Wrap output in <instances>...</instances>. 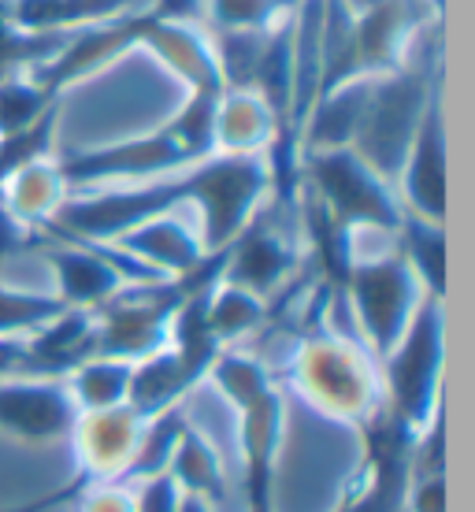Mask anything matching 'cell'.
I'll return each instance as SVG.
<instances>
[{
    "instance_id": "1",
    "label": "cell",
    "mask_w": 475,
    "mask_h": 512,
    "mask_svg": "<svg viewBox=\"0 0 475 512\" xmlns=\"http://www.w3.org/2000/svg\"><path fill=\"white\" fill-rule=\"evenodd\" d=\"M286 386L316 416L346 423L353 431L383 405L379 360L353 334L334 327H320L297 342L286 364Z\"/></svg>"
},
{
    "instance_id": "30",
    "label": "cell",
    "mask_w": 475,
    "mask_h": 512,
    "mask_svg": "<svg viewBox=\"0 0 475 512\" xmlns=\"http://www.w3.org/2000/svg\"><path fill=\"white\" fill-rule=\"evenodd\" d=\"M64 101V97H56L41 86L38 78L23 71V75H8L0 78V138H8L15 130L30 127V123H38L49 108Z\"/></svg>"
},
{
    "instance_id": "24",
    "label": "cell",
    "mask_w": 475,
    "mask_h": 512,
    "mask_svg": "<svg viewBox=\"0 0 475 512\" xmlns=\"http://www.w3.org/2000/svg\"><path fill=\"white\" fill-rule=\"evenodd\" d=\"M130 375H134V360L93 353V357H86L82 364H75L64 375V386L78 412H101V409L127 405Z\"/></svg>"
},
{
    "instance_id": "33",
    "label": "cell",
    "mask_w": 475,
    "mask_h": 512,
    "mask_svg": "<svg viewBox=\"0 0 475 512\" xmlns=\"http://www.w3.org/2000/svg\"><path fill=\"white\" fill-rule=\"evenodd\" d=\"M401 512H450L446 472H412Z\"/></svg>"
},
{
    "instance_id": "20",
    "label": "cell",
    "mask_w": 475,
    "mask_h": 512,
    "mask_svg": "<svg viewBox=\"0 0 475 512\" xmlns=\"http://www.w3.org/2000/svg\"><path fill=\"white\" fill-rule=\"evenodd\" d=\"M26 342V357H30V375H49V379H64L75 364L97 353V327H93V312L86 308H64L56 320H49L41 331H34Z\"/></svg>"
},
{
    "instance_id": "25",
    "label": "cell",
    "mask_w": 475,
    "mask_h": 512,
    "mask_svg": "<svg viewBox=\"0 0 475 512\" xmlns=\"http://www.w3.org/2000/svg\"><path fill=\"white\" fill-rule=\"evenodd\" d=\"M271 305L264 297L249 294L242 286H231V282L219 279L212 290H208V331L219 346H242L245 338H253L257 331L268 327Z\"/></svg>"
},
{
    "instance_id": "6",
    "label": "cell",
    "mask_w": 475,
    "mask_h": 512,
    "mask_svg": "<svg viewBox=\"0 0 475 512\" xmlns=\"http://www.w3.org/2000/svg\"><path fill=\"white\" fill-rule=\"evenodd\" d=\"M338 297L346 301L353 316V338L379 360L405 334L427 294L420 290L409 264L398 256V249H383V253L353 260Z\"/></svg>"
},
{
    "instance_id": "5",
    "label": "cell",
    "mask_w": 475,
    "mask_h": 512,
    "mask_svg": "<svg viewBox=\"0 0 475 512\" xmlns=\"http://www.w3.org/2000/svg\"><path fill=\"white\" fill-rule=\"evenodd\" d=\"M438 97V71L435 67L405 64L390 75L372 78L368 104L360 116L357 138L349 149H357L368 164L394 182L401 160L409 153L416 130L424 123L427 108Z\"/></svg>"
},
{
    "instance_id": "9",
    "label": "cell",
    "mask_w": 475,
    "mask_h": 512,
    "mask_svg": "<svg viewBox=\"0 0 475 512\" xmlns=\"http://www.w3.org/2000/svg\"><path fill=\"white\" fill-rule=\"evenodd\" d=\"M145 8H149V4H145ZM145 8L116 15V19H104V23L82 26V30H71L64 38V45L52 52L38 71H30V75L38 78L49 93L67 97L75 86L104 75L108 67H116L119 60H127L130 52H138V34H142V23H145Z\"/></svg>"
},
{
    "instance_id": "34",
    "label": "cell",
    "mask_w": 475,
    "mask_h": 512,
    "mask_svg": "<svg viewBox=\"0 0 475 512\" xmlns=\"http://www.w3.org/2000/svg\"><path fill=\"white\" fill-rule=\"evenodd\" d=\"M71 512H134V487L130 483H90V487H82Z\"/></svg>"
},
{
    "instance_id": "19",
    "label": "cell",
    "mask_w": 475,
    "mask_h": 512,
    "mask_svg": "<svg viewBox=\"0 0 475 512\" xmlns=\"http://www.w3.org/2000/svg\"><path fill=\"white\" fill-rule=\"evenodd\" d=\"M279 141V119L253 90H223L212 123V153L268 156Z\"/></svg>"
},
{
    "instance_id": "22",
    "label": "cell",
    "mask_w": 475,
    "mask_h": 512,
    "mask_svg": "<svg viewBox=\"0 0 475 512\" xmlns=\"http://www.w3.org/2000/svg\"><path fill=\"white\" fill-rule=\"evenodd\" d=\"M394 249L416 275L420 290L427 297L446 301L450 294V242H446V223L420 219L405 212L394 231Z\"/></svg>"
},
{
    "instance_id": "35",
    "label": "cell",
    "mask_w": 475,
    "mask_h": 512,
    "mask_svg": "<svg viewBox=\"0 0 475 512\" xmlns=\"http://www.w3.org/2000/svg\"><path fill=\"white\" fill-rule=\"evenodd\" d=\"M175 505H179V487L171 483V475L134 483V512H175Z\"/></svg>"
},
{
    "instance_id": "16",
    "label": "cell",
    "mask_w": 475,
    "mask_h": 512,
    "mask_svg": "<svg viewBox=\"0 0 475 512\" xmlns=\"http://www.w3.org/2000/svg\"><path fill=\"white\" fill-rule=\"evenodd\" d=\"M108 245H116L119 253H127L130 260H138L142 268H149L160 279H179L208 256L190 205L145 219Z\"/></svg>"
},
{
    "instance_id": "15",
    "label": "cell",
    "mask_w": 475,
    "mask_h": 512,
    "mask_svg": "<svg viewBox=\"0 0 475 512\" xmlns=\"http://www.w3.org/2000/svg\"><path fill=\"white\" fill-rule=\"evenodd\" d=\"M145 416L116 405V409L101 412H78L75 427H71V449H75V475L90 487V483H119L127 475L134 453L142 446Z\"/></svg>"
},
{
    "instance_id": "7",
    "label": "cell",
    "mask_w": 475,
    "mask_h": 512,
    "mask_svg": "<svg viewBox=\"0 0 475 512\" xmlns=\"http://www.w3.org/2000/svg\"><path fill=\"white\" fill-rule=\"evenodd\" d=\"M38 234H49V242L41 245V260H45L52 279L49 290L67 308L97 312V308L108 305L116 294H123L127 286L160 282V275L142 268L127 253H119L116 245L78 242V238H64V234H52V231H38Z\"/></svg>"
},
{
    "instance_id": "23",
    "label": "cell",
    "mask_w": 475,
    "mask_h": 512,
    "mask_svg": "<svg viewBox=\"0 0 475 512\" xmlns=\"http://www.w3.org/2000/svg\"><path fill=\"white\" fill-rule=\"evenodd\" d=\"M149 0H8L15 26L26 34H71L82 26L138 12Z\"/></svg>"
},
{
    "instance_id": "36",
    "label": "cell",
    "mask_w": 475,
    "mask_h": 512,
    "mask_svg": "<svg viewBox=\"0 0 475 512\" xmlns=\"http://www.w3.org/2000/svg\"><path fill=\"white\" fill-rule=\"evenodd\" d=\"M82 479H67L64 487H56L49 490V494H38V498H30V501H19V505H0V512H52V509H71L75 505V498L82 494Z\"/></svg>"
},
{
    "instance_id": "18",
    "label": "cell",
    "mask_w": 475,
    "mask_h": 512,
    "mask_svg": "<svg viewBox=\"0 0 475 512\" xmlns=\"http://www.w3.org/2000/svg\"><path fill=\"white\" fill-rule=\"evenodd\" d=\"M56 156H45V160L15 167L12 175L0 179V208L30 234L45 231L52 219H56L60 205L67 201V193H71Z\"/></svg>"
},
{
    "instance_id": "14",
    "label": "cell",
    "mask_w": 475,
    "mask_h": 512,
    "mask_svg": "<svg viewBox=\"0 0 475 512\" xmlns=\"http://www.w3.org/2000/svg\"><path fill=\"white\" fill-rule=\"evenodd\" d=\"M394 190L405 212L420 219L446 223L450 216V164H446V116H442V93L427 108L424 123L412 138L409 153L394 175Z\"/></svg>"
},
{
    "instance_id": "38",
    "label": "cell",
    "mask_w": 475,
    "mask_h": 512,
    "mask_svg": "<svg viewBox=\"0 0 475 512\" xmlns=\"http://www.w3.org/2000/svg\"><path fill=\"white\" fill-rule=\"evenodd\" d=\"M67 512H71V509H67Z\"/></svg>"
},
{
    "instance_id": "27",
    "label": "cell",
    "mask_w": 475,
    "mask_h": 512,
    "mask_svg": "<svg viewBox=\"0 0 475 512\" xmlns=\"http://www.w3.org/2000/svg\"><path fill=\"white\" fill-rule=\"evenodd\" d=\"M297 0H205L201 23L227 34H268L283 26Z\"/></svg>"
},
{
    "instance_id": "4",
    "label": "cell",
    "mask_w": 475,
    "mask_h": 512,
    "mask_svg": "<svg viewBox=\"0 0 475 512\" xmlns=\"http://www.w3.org/2000/svg\"><path fill=\"white\" fill-rule=\"evenodd\" d=\"M301 186L349 231H398L405 208L394 182L379 175L357 149L301 153Z\"/></svg>"
},
{
    "instance_id": "11",
    "label": "cell",
    "mask_w": 475,
    "mask_h": 512,
    "mask_svg": "<svg viewBox=\"0 0 475 512\" xmlns=\"http://www.w3.org/2000/svg\"><path fill=\"white\" fill-rule=\"evenodd\" d=\"M138 52H145L156 67H164L182 86V93H223L216 41L201 19H164L153 8H145Z\"/></svg>"
},
{
    "instance_id": "3",
    "label": "cell",
    "mask_w": 475,
    "mask_h": 512,
    "mask_svg": "<svg viewBox=\"0 0 475 512\" xmlns=\"http://www.w3.org/2000/svg\"><path fill=\"white\" fill-rule=\"evenodd\" d=\"M268 201V156L212 153L186 167V205L197 219L205 253H223Z\"/></svg>"
},
{
    "instance_id": "12",
    "label": "cell",
    "mask_w": 475,
    "mask_h": 512,
    "mask_svg": "<svg viewBox=\"0 0 475 512\" xmlns=\"http://www.w3.org/2000/svg\"><path fill=\"white\" fill-rule=\"evenodd\" d=\"M78 409L64 379L49 375H12L0 379V435L23 446L67 442Z\"/></svg>"
},
{
    "instance_id": "13",
    "label": "cell",
    "mask_w": 475,
    "mask_h": 512,
    "mask_svg": "<svg viewBox=\"0 0 475 512\" xmlns=\"http://www.w3.org/2000/svg\"><path fill=\"white\" fill-rule=\"evenodd\" d=\"M286 394L275 386L238 412V453H242V494L245 512H279L275 479L286 442Z\"/></svg>"
},
{
    "instance_id": "37",
    "label": "cell",
    "mask_w": 475,
    "mask_h": 512,
    "mask_svg": "<svg viewBox=\"0 0 475 512\" xmlns=\"http://www.w3.org/2000/svg\"><path fill=\"white\" fill-rule=\"evenodd\" d=\"M175 512H219V509H212L208 501L193 498V494H179V505H175Z\"/></svg>"
},
{
    "instance_id": "17",
    "label": "cell",
    "mask_w": 475,
    "mask_h": 512,
    "mask_svg": "<svg viewBox=\"0 0 475 512\" xmlns=\"http://www.w3.org/2000/svg\"><path fill=\"white\" fill-rule=\"evenodd\" d=\"M205 368L193 364L171 346H160L149 357L134 360V375H130V397L127 405L138 416L153 420L167 409H179L182 401L190 397L193 386L205 383Z\"/></svg>"
},
{
    "instance_id": "21",
    "label": "cell",
    "mask_w": 475,
    "mask_h": 512,
    "mask_svg": "<svg viewBox=\"0 0 475 512\" xmlns=\"http://www.w3.org/2000/svg\"><path fill=\"white\" fill-rule=\"evenodd\" d=\"M164 475H171V483L179 487V494H193V498L208 501L212 509H223V505H227L231 483H227L223 457H219V449L212 446V438H208L205 431H197L190 420L182 427V435H179V442H175V453H171Z\"/></svg>"
},
{
    "instance_id": "10",
    "label": "cell",
    "mask_w": 475,
    "mask_h": 512,
    "mask_svg": "<svg viewBox=\"0 0 475 512\" xmlns=\"http://www.w3.org/2000/svg\"><path fill=\"white\" fill-rule=\"evenodd\" d=\"M301 234L286 231L283 223H275L268 216V205L260 208L257 219L223 249V271L219 279L242 286L249 294L275 301L286 286L294 282L297 268H301Z\"/></svg>"
},
{
    "instance_id": "8",
    "label": "cell",
    "mask_w": 475,
    "mask_h": 512,
    "mask_svg": "<svg viewBox=\"0 0 475 512\" xmlns=\"http://www.w3.org/2000/svg\"><path fill=\"white\" fill-rule=\"evenodd\" d=\"M56 160H60V171H64V182L71 193L164 179V175L186 171L193 164L164 127L142 130V134H130V138L119 141H104V145H90V149H75V153H64Z\"/></svg>"
},
{
    "instance_id": "29",
    "label": "cell",
    "mask_w": 475,
    "mask_h": 512,
    "mask_svg": "<svg viewBox=\"0 0 475 512\" xmlns=\"http://www.w3.org/2000/svg\"><path fill=\"white\" fill-rule=\"evenodd\" d=\"M219 93H182L179 108L160 123V127L179 141V149L193 164L212 156V123H216Z\"/></svg>"
},
{
    "instance_id": "2",
    "label": "cell",
    "mask_w": 475,
    "mask_h": 512,
    "mask_svg": "<svg viewBox=\"0 0 475 512\" xmlns=\"http://www.w3.org/2000/svg\"><path fill=\"white\" fill-rule=\"evenodd\" d=\"M442 372H446V301L424 297L405 334L379 357L383 405L412 435L442 416Z\"/></svg>"
},
{
    "instance_id": "28",
    "label": "cell",
    "mask_w": 475,
    "mask_h": 512,
    "mask_svg": "<svg viewBox=\"0 0 475 512\" xmlns=\"http://www.w3.org/2000/svg\"><path fill=\"white\" fill-rule=\"evenodd\" d=\"M64 308L52 290H26L0 279V338H30Z\"/></svg>"
},
{
    "instance_id": "32",
    "label": "cell",
    "mask_w": 475,
    "mask_h": 512,
    "mask_svg": "<svg viewBox=\"0 0 475 512\" xmlns=\"http://www.w3.org/2000/svg\"><path fill=\"white\" fill-rule=\"evenodd\" d=\"M60 119H64V101L49 108L38 123L15 130L8 138H0V179L12 175L15 167L34 164V160H45V156H56V138H60Z\"/></svg>"
},
{
    "instance_id": "31",
    "label": "cell",
    "mask_w": 475,
    "mask_h": 512,
    "mask_svg": "<svg viewBox=\"0 0 475 512\" xmlns=\"http://www.w3.org/2000/svg\"><path fill=\"white\" fill-rule=\"evenodd\" d=\"M67 34H26L8 12V0H0V78L38 71L52 52L64 45Z\"/></svg>"
},
{
    "instance_id": "26",
    "label": "cell",
    "mask_w": 475,
    "mask_h": 512,
    "mask_svg": "<svg viewBox=\"0 0 475 512\" xmlns=\"http://www.w3.org/2000/svg\"><path fill=\"white\" fill-rule=\"evenodd\" d=\"M205 383H212L219 390V397L231 405L234 412L249 409L253 401L275 390V375H271L268 360L257 357V353H249L242 346H227L219 349L216 360H212V368H208Z\"/></svg>"
}]
</instances>
